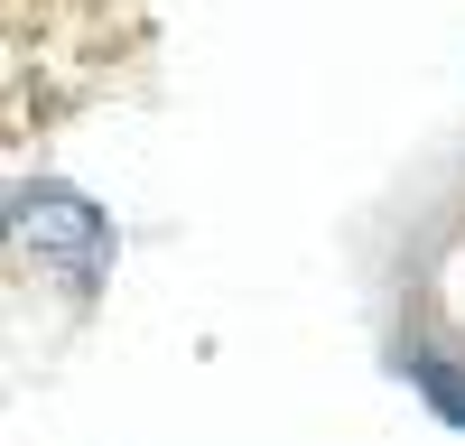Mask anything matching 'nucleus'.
<instances>
[{"mask_svg":"<svg viewBox=\"0 0 465 446\" xmlns=\"http://www.w3.org/2000/svg\"><path fill=\"white\" fill-rule=\"evenodd\" d=\"M410 382H419V400H429L438 419L465 428V363L456 354H410Z\"/></svg>","mask_w":465,"mask_h":446,"instance_id":"f03ea898","label":"nucleus"},{"mask_svg":"<svg viewBox=\"0 0 465 446\" xmlns=\"http://www.w3.org/2000/svg\"><path fill=\"white\" fill-rule=\"evenodd\" d=\"M10 233L65 297H94L103 270H112V214L84 196V186H65V177H28L19 186L10 196Z\"/></svg>","mask_w":465,"mask_h":446,"instance_id":"f257e3e1","label":"nucleus"}]
</instances>
